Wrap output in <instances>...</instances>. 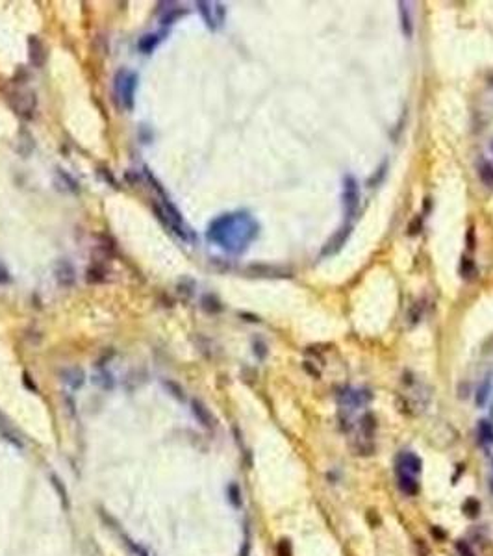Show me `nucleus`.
<instances>
[{"label": "nucleus", "mask_w": 493, "mask_h": 556, "mask_svg": "<svg viewBox=\"0 0 493 556\" xmlns=\"http://www.w3.org/2000/svg\"><path fill=\"white\" fill-rule=\"evenodd\" d=\"M52 486H54V489L60 493V499L63 501V506H67V489L63 486V482L58 479V477H52Z\"/></svg>", "instance_id": "c85d7f7f"}, {"label": "nucleus", "mask_w": 493, "mask_h": 556, "mask_svg": "<svg viewBox=\"0 0 493 556\" xmlns=\"http://www.w3.org/2000/svg\"><path fill=\"white\" fill-rule=\"evenodd\" d=\"M384 175H386V163H384V165H382V167H380V169H378L377 176H373V178H371V180H369V185H371V187H375V185H377V184L380 182L382 178H384Z\"/></svg>", "instance_id": "473e14b6"}, {"label": "nucleus", "mask_w": 493, "mask_h": 556, "mask_svg": "<svg viewBox=\"0 0 493 556\" xmlns=\"http://www.w3.org/2000/svg\"><path fill=\"white\" fill-rule=\"evenodd\" d=\"M11 108L21 119L32 121L37 110V97L34 91H17L11 95Z\"/></svg>", "instance_id": "7ed1b4c3"}, {"label": "nucleus", "mask_w": 493, "mask_h": 556, "mask_svg": "<svg viewBox=\"0 0 493 556\" xmlns=\"http://www.w3.org/2000/svg\"><path fill=\"white\" fill-rule=\"evenodd\" d=\"M254 354L260 360H263L265 356H267V345H265L263 341H260V339H256L254 341Z\"/></svg>", "instance_id": "7c9ffc66"}, {"label": "nucleus", "mask_w": 493, "mask_h": 556, "mask_svg": "<svg viewBox=\"0 0 493 556\" xmlns=\"http://www.w3.org/2000/svg\"><path fill=\"white\" fill-rule=\"evenodd\" d=\"M163 388L169 391L171 395L175 397V399H178V401H185V395H184V389H182V386L180 384H176L175 380H163Z\"/></svg>", "instance_id": "b1692460"}, {"label": "nucleus", "mask_w": 493, "mask_h": 556, "mask_svg": "<svg viewBox=\"0 0 493 556\" xmlns=\"http://www.w3.org/2000/svg\"><path fill=\"white\" fill-rule=\"evenodd\" d=\"M56 176H58V182H56L58 185H56V187L67 191V193H78V191H80L76 180L70 175H67L63 169H56Z\"/></svg>", "instance_id": "4468645a"}, {"label": "nucleus", "mask_w": 493, "mask_h": 556, "mask_svg": "<svg viewBox=\"0 0 493 556\" xmlns=\"http://www.w3.org/2000/svg\"><path fill=\"white\" fill-rule=\"evenodd\" d=\"M490 389H492V384H490V380H486L480 388H478L477 391V404L478 406H484L486 401H488V397H490Z\"/></svg>", "instance_id": "a878e982"}, {"label": "nucleus", "mask_w": 493, "mask_h": 556, "mask_svg": "<svg viewBox=\"0 0 493 556\" xmlns=\"http://www.w3.org/2000/svg\"><path fill=\"white\" fill-rule=\"evenodd\" d=\"M478 510H480V504H478V501H475V499H467V501L463 503V512H465L469 518L478 516Z\"/></svg>", "instance_id": "bb28decb"}, {"label": "nucleus", "mask_w": 493, "mask_h": 556, "mask_svg": "<svg viewBox=\"0 0 493 556\" xmlns=\"http://www.w3.org/2000/svg\"><path fill=\"white\" fill-rule=\"evenodd\" d=\"M399 471L408 473V475H416V473H419L421 471V460H419V456L412 454V452L402 454L401 460H399Z\"/></svg>", "instance_id": "f8f14e48"}, {"label": "nucleus", "mask_w": 493, "mask_h": 556, "mask_svg": "<svg viewBox=\"0 0 493 556\" xmlns=\"http://www.w3.org/2000/svg\"><path fill=\"white\" fill-rule=\"evenodd\" d=\"M478 176H480V180L486 184V185H490V187H493V165L490 163V161H480V165H478Z\"/></svg>", "instance_id": "5701e85b"}, {"label": "nucleus", "mask_w": 493, "mask_h": 556, "mask_svg": "<svg viewBox=\"0 0 493 556\" xmlns=\"http://www.w3.org/2000/svg\"><path fill=\"white\" fill-rule=\"evenodd\" d=\"M93 382L99 386V388L106 389V391H109V389H113V384H115V380H113V376L106 371V369H102V371H99V373L93 376Z\"/></svg>", "instance_id": "412c9836"}, {"label": "nucleus", "mask_w": 493, "mask_h": 556, "mask_svg": "<svg viewBox=\"0 0 493 556\" xmlns=\"http://www.w3.org/2000/svg\"><path fill=\"white\" fill-rule=\"evenodd\" d=\"M490 148H492V152H493V141H492V143H490Z\"/></svg>", "instance_id": "e433bc0d"}, {"label": "nucleus", "mask_w": 493, "mask_h": 556, "mask_svg": "<svg viewBox=\"0 0 493 556\" xmlns=\"http://www.w3.org/2000/svg\"><path fill=\"white\" fill-rule=\"evenodd\" d=\"M202 310L208 313H219L223 310V304L215 295H204L202 297Z\"/></svg>", "instance_id": "4be33fe9"}, {"label": "nucleus", "mask_w": 493, "mask_h": 556, "mask_svg": "<svg viewBox=\"0 0 493 556\" xmlns=\"http://www.w3.org/2000/svg\"><path fill=\"white\" fill-rule=\"evenodd\" d=\"M338 403L341 408L345 410H356V408H363L371 403V393L367 389H343L339 391Z\"/></svg>", "instance_id": "423d86ee"}, {"label": "nucleus", "mask_w": 493, "mask_h": 556, "mask_svg": "<svg viewBox=\"0 0 493 556\" xmlns=\"http://www.w3.org/2000/svg\"><path fill=\"white\" fill-rule=\"evenodd\" d=\"M471 269H473V263H471L467 258H463L462 261V274H465V276H469L471 274Z\"/></svg>", "instance_id": "72a5a7b5"}, {"label": "nucleus", "mask_w": 493, "mask_h": 556, "mask_svg": "<svg viewBox=\"0 0 493 556\" xmlns=\"http://www.w3.org/2000/svg\"><path fill=\"white\" fill-rule=\"evenodd\" d=\"M277 555L278 556H291L293 553H291V541L289 540H280L278 541V545H277Z\"/></svg>", "instance_id": "c756f323"}, {"label": "nucleus", "mask_w": 493, "mask_h": 556, "mask_svg": "<svg viewBox=\"0 0 493 556\" xmlns=\"http://www.w3.org/2000/svg\"><path fill=\"white\" fill-rule=\"evenodd\" d=\"M128 549H130L132 556H150L145 549L141 547V545H138V543H134V541H128Z\"/></svg>", "instance_id": "2f4dec72"}, {"label": "nucleus", "mask_w": 493, "mask_h": 556, "mask_svg": "<svg viewBox=\"0 0 493 556\" xmlns=\"http://www.w3.org/2000/svg\"><path fill=\"white\" fill-rule=\"evenodd\" d=\"M375 428H377L375 417H373L371 413H365L362 419H360V432H362V436L367 442H371V438L375 436Z\"/></svg>", "instance_id": "aec40b11"}, {"label": "nucleus", "mask_w": 493, "mask_h": 556, "mask_svg": "<svg viewBox=\"0 0 493 556\" xmlns=\"http://www.w3.org/2000/svg\"><path fill=\"white\" fill-rule=\"evenodd\" d=\"M52 273H54L56 284H58L60 288H63V290H69V288H72L74 282H76V271H74V265L70 263L69 259H65V258L58 259L54 263Z\"/></svg>", "instance_id": "0eeeda50"}, {"label": "nucleus", "mask_w": 493, "mask_h": 556, "mask_svg": "<svg viewBox=\"0 0 493 556\" xmlns=\"http://www.w3.org/2000/svg\"><path fill=\"white\" fill-rule=\"evenodd\" d=\"M162 39H163L162 34H146V36H143V37L139 39L138 48L143 54H150L156 46L160 45V41H162Z\"/></svg>", "instance_id": "2eb2a0df"}, {"label": "nucleus", "mask_w": 493, "mask_h": 556, "mask_svg": "<svg viewBox=\"0 0 493 556\" xmlns=\"http://www.w3.org/2000/svg\"><path fill=\"white\" fill-rule=\"evenodd\" d=\"M185 13H187V9L184 8H178L176 4H173L171 8H165L163 9L162 17H160V23L163 24V26H169V24L176 23L180 17H184Z\"/></svg>", "instance_id": "dca6fc26"}, {"label": "nucleus", "mask_w": 493, "mask_h": 556, "mask_svg": "<svg viewBox=\"0 0 493 556\" xmlns=\"http://www.w3.org/2000/svg\"><path fill=\"white\" fill-rule=\"evenodd\" d=\"M258 222L246 212H232L215 217L206 230L210 243L230 254H241L258 236Z\"/></svg>", "instance_id": "f257e3e1"}, {"label": "nucleus", "mask_w": 493, "mask_h": 556, "mask_svg": "<svg viewBox=\"0 0 493 556\" xmlns=\"http://www.w3.org/2000/svg\"><path fill=\"white\" fill-rule=\"evenodd\" d=\"M228 499H230V503L234 504V506H239V504H241V491H239L238 484H230V486H228Z\"/></svg>", "instance_id": "cd10ccee"}, {"label": "nucleus", "mask_w": 493, "mask_h": 556, "mask_svg": "<svg viewBox=\"0 0 493 556\" xmlns=\"http://www.w3.org/2000/svg\"><path fill=\"white\" fill-rule=\"evenodd\" d=\"M195 280L193 278H189V276H182V278H178L176 282V295L182 300H191L193 295H195Z\"/></svg>", "instance_id": "ddd939ff"}, {"label": "nucleus", "mask_w": 493, "mask_h": 556, "mask_svg": "<svg viewBox=\"0 0 493 556\" xmlns=\"http://www.w3.org/2000/svg\"><path fill=\"white\" fill-rule=\"evenodd\" d=\"M197 8H199L202 19H204V23L210 30H217L224 23L226 9H224L223 4H219V2H197Z\"/></svg>", "instance_id": "20e7f679"}, {"label": "nucleus", "mask_w": 493, "mask_h": 556, "mask_svg": "<svg viewBox=\"0 0 493 556\" xmlns=\"http://www.w3.org/2000/svg\"><path fill=\"white\" fill-rule=\"evenodd\" d=\"M136 87H138V74L128 69H119L113 78V89L119 104L126 111H132L136 106Z\"/></svg>", "instance_id": "f03ea898"}, {"label": "nucleus", "mask_w": 493, "mask_h": 556, "mask_svg": "<svg viewBox=\"0 0 493 556\" xmlns=\"http://www.w3.org/2000/svg\"><path fill=\"white\" fill-rule=\"evenodd\" d=\"M399 486H401L402 491L408 493V495H417V491H419L417 480L414 479V475H408V473L399 471Z\"/></svg>", "instance_id": "f3484780"}, {"label": "nucleus", "mask_w": 493, "mask_h": 556, "mask_svg": "<svg viewBox=\"0 0 493 556\" xmlns=\"http://www.w3.org/2000/svg\"><path fill=\"white\" fill-rule=\"evenodd\" d=\"M456 547H458V551H460V553H462V555H465V556H473V553H471V549L467 547V545H465V543H462V541H460V543H458V545H456Z\"/></svg>", "instance_id": "c9c22d12"}, {"label": "nucleus", "mask_w": 493, "mask_h": 556, "mask_svg": "<svg viewBox=\"0 0 493 556\" xmlns=\"http://www.w3.org/2000/svg\"><path fill=\"white\" fill-rule=\"evenodd\" d=\"M60 376H62V380L67 384V388H70L72 391H74V389H80L85 382V373L80 367H67V369H62V371H60Z\"/></svg>", "instance_id": "9b49d317"}, {"label": "nucleus", "mask_w": 493, "mask_h": 556, "mask_svg": "<svg viewBox=\"0 0 493 556\" xmlns=\"http://www.w3.org/2000/svg\"><path fill=\"white\" fill-rule=\"evenodd\" d=\"M351 236V226H343L341 230H338L334 236L326 241V245L323 247V256H330V254H336V252L341 251V247L345 245V241Z\"/></svg>", "instance_id": "9d476101"}, {"label": "nucleus", "mask_w": 493, "mask_h": 556, "mask_svg": "<svg viewBox=\"0 0 493 556\" xmlns=\"http://www.w3.org/2000/svg\"><path fill=\"white\" fill-rule=\"evenodd\" d=\"M360 204V187L354 176L347 175L343 178V208L347 217H354Z\"/></svg>", "instance_id": "39448f33"}, {"label": "nucleus", "mask_w": 493, "mask_h": 556, "mask_svg": "<svg viewBox=\"0 0 493 556\" xmlns=\"http://www.w3.org/2000/svg\"><path fill=\"white\" fill-rule=\"evenodd\" d=\"M399 11H401V28H402V34H404L406 37H412V34H414V23H412V17H410L408 4L401 2V4H399Z\"/></svg>", "instance_id": "6ab92c4d"}, {"label": "nucleus", "mask_w": 493, "mask_h": 556, "mask_svg": "<svg viewBox=\"0 0 493 556\" xmlns=\"http://www.w3.org/2000/svg\"><path fill=\"white\" fill-rule=\"evenodd\" d=\"M28 61L37 69L43 67L46 61L45 43H43L37 36H30V37H28Z\"/></svg>", "instance_id": "6e6552de"}, {"label": "nucleus", "mask_w": 493, "mask_h": 556, "mask_svg": "<svg viewBox=\"0 0 493 556\" xmlns=\"http://www.w3.org/2000/svg\"><path fill=\"white\" fill-rule=\"evenodd\" d=\"M11 278H9L8 271H6V267L0 263V284H8Z\"/></svg>", "instance_id": "f704fd0d"}, {"label": "nucleus", "mask_w": 493, "mask_h": 556, "mask_svg": "<svg viewBox=\"0 0 493 556\" xmlns=\"http://www.w3.org/2000/svg\"><path fill=\"white\" fill-rule=\"evenodd\" d=\"M191 411H193V415H195V419L199 421L202 427H206V428L215 427V417H213V413L206 408V404L202 403V401L191 399Z\"/></svg>", "instance_id": "1a4fd4ad"}, {"label": "nucleus", "mask_w": 493, "mask_h": 556, "mask_svg": "<svg viewBox=\"0 0 493 556\" xmlns=\"http://www.w3.org/2000/svg\"><path fill=\"white\" fill-rule=\"evenodd\" d=\"M85 282L89 284H102L106 282V269L99 263H93L91 267H87L85 271Z\"/></svg>", "instance_id": "a211bd4d"}, {"label": "nucleus", "mask_w": 493, "mask_h": 556, "mask_svg": "<svg viewBox=\"0 0 493 556\" xmlns=\"http://www.w3.org/2000/svg\"><path fill=\"white\" fill-rule=\"evenodd\" d=\"M478 432H480L484 442L493 443V427L488 421H480V423H478Z\"/></svg>", "instance_id": "393cba45"}]
</instances>
